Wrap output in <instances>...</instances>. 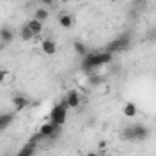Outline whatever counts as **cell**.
Masks as SVG:
<instances>
[{
  "instance_id": "4",
  "label": "cell",
  "mask_w": 156,
  "mask_h": 156,
  "mask_svg": "<svg viewBox=\"0 0 156 156\" xmlns=\"http://www.w3.org/2000/svg\"><path fill=\"white\" fill-rule=\"evenodd\" d=\"M66 118H68V108H64V107H61V105L57 103V105L51 108L48 121H51V123L57 125V127H62V125L66 123Z\"/></svg>"
},
{
  "instance_id": "14",
  "label": "cell",
  "mask_w": 156,
  "mask_h": 156,
  "mask_svg": "<svg viewBox=\"0 0 156 156\" xmlns=\"http://www.w3.org/2000/svg\"><path fill=\"white\" fill-rule=\"evenodd\" d=\"M73 51L79 55V57H83V59L90 53V51H88V48H87V44H85V42H81V41H73Z\"/></svg>"
},
{
  "instance_id": "10",
  "label": "cell",
  "mask_w": 156,
  "mask_h": 156,
  "mask_svg": "<svg viewBox=\"0 0 156 156\" xmlns=\"http://www.w3.org/2000/svg\"><path fill=\"white\" fill-rule=\"evenodd\" d=\"M37 140H41V136H39V134L33 138V141L26 143V145L20 149V152H19L17 156H33V152H35V141H37Z\"/></svg>"
},
{
  "instance_id": "1",
  "label": "cell",
  "mask_w": 156,
  "mask_h": 156,
  "mask_svg": "<svg viewBox=\"0 0 156 156\" xmlns=\"http://www.w3.org/2000/svg\"><path fill=\"white\" fill-rule=\"evenodd\" d=\"M112 59H114V55L112 53H108V51H90L85 59H83V62H81V70L87 73V77L88 75H92V73H98V68H101V66H108L110 62H112Z\"/></svg>"
},
{
  "instance_id": "18",
  "label": "cell",
  "mask_w": 156,
  "mask_h": 156,
  "mask_svg": "<svg viewBox=\"0 0 156 156\" xmlns=\"http://www.w3.org/2000/svg\"><path fill=\"white\" fill-rule=\"evenodd\" d=\"M19 35H20V39H22V41H26V42H30V41L35 37V35L31 33V30L28 28V24H24V26L19 30Z\"/></svg>"
},
{
  "instance_id": "11",
  "label": "cell",
  "mask_w": 156,
  "mask_h": 156,
  "mask_svg": "<svg viewBox=\"0 0 156 156\" xmlns=\"http://www.w3.org/2000/svg\"><path fill=\"white\" fill-rule=\"evenodd\" d=\"M26 24H28V28L31 30V33H33L35 37H37V35H41V33H42V30H44V22H39V20H35V19H30Z\"/></svg>"
},
{
  "instance_id": "19",
  "label": "cell",
  "mask_w": 156,
  "mask_h": 156,
  "mask_svg": "<svg viewBox=\"0 0 156 156\" xmlns=\"http://www.w3.org/2000/svg\"><path fill=\"white\" fill-rule=\"evenodd\" d=\"M145 39H147L149 42H156V26H154V28H151V30H147Z\"/></svg>"
},
{
  "instance_id": "9",
  "label": "cell",
  "mask_w": 156,
  "mask_h": 156,
  "mask_svg": "<svg viewBox=\"0 0 156 156\" xmlns=\"http://www.w3.org/2000/svg\"><path fill=\"white\" fill-rule=\"evenodd\" d=\"M13 107H15V110H22V108L30 107V99L24 94H15L13 96Z\"/></svg>"
},
{
  "instance_id": "2",
  "label": "cell",
  "mask_w": 156,
  "mask_h": 156,
  "mask_svg": "<svg viewBox=\"0 0 156 156\" xmlns=\"http://www.w3.org/2000/svg\"><path fill=\"white\" fill-rule=\"evenodd\" d=\"M151 130L143 125V123H130L127 127L121 129V140L125 141H145L149 138Z\"/></svg>"
},
{
  "instance_id": "3",
  "label": "cell",
  "mask_w": 156,
  "mask_h": 156,
  "mask_svg": "<svg viewBox=\"0 0 156 156\" xmlns=\"http://www.w3.org/2000/svg\"><path fill=\"white\" fill-rule=\"evenodd\" d=\"M130 46V35L129 33H121V35H118L116 39H112L110 42H107V46H105V51H108V53H116V51H123V50H127Z\"/></svg>"
},
{
  "instance_id": "8",
  "label": "cell",
  "mask_w": 156,
  "mask_h": 156,
  "mask_svg": "<svg viewBox=\"0 0 156 156\" xmlns=\"http://www.w3.org/2000/svg\"><path fill=\"white\" fill-rule=\"evenodd\" d=\"M64 98H66V101H68V107H70V108H77V107L81 105V94L77 92V90H70Z\"/></svg>"
},
{
  "instance_id": "21",
  "label": "cell",
  "mask_w": 156,
  "mask_h": 156,
  "mask_svg": "<svg viewBox=\"0 0 156 156\" xmlns=\"http://www.w3.org/2000/svg\"><path fill=\"white\" fill-rule=\"evenodd\" d=\"M6 73H8L6 70H2V72H0V81H4V79H6Z\"/></svg>"
},
{
  "instance_id": "20",
  "label": "cell",
  "mask_w": 156,
  "mask_h": 156,
  "mask_svg": "<svg viewBox=\"0 0 156 156\" xmlns=\"http://www.w3.org/2000/svg\"><path fill=\"white\" fill-rule=\"evenodd\" d=\"M98 147H99V149H101V151H103V149H105V147H107V141H105V140H103V141H99V143H98Z\"/></svg>"
},
{
  "instance_id": "22",
  "label": "cell",
  "mask_w": 156,
  "mask_h": 156,
  "mask_svg": "<svg viewBox=\"0 0 156 156\" xmlns=\"http://www.w3.org/2000/svg\"><path fill=\"white\" fill-rule=\"evenodd\" d=\"M85 156H101V154H99V152H87Z\"/></svg>"
},
{
  "instance_id": "5",
  "label": "cell",
  "mask_w": 156,
  "mask_h": 156,
  "mask_svg": "<svg viewBox=\"0 0 156 156\" xmlns=\"http://www.w3.org/2000/svg\"><path fill=\"white\" fill-rule=\"evenodd\" d=\"M61 129H62V127H57V125H53L51 121H46V123L41 125L39 136H41V138H48V140H55V138L61 136Z\"/></svg>"
},
{
  "instance_id": "7",
  "label": "cell",
  "mask_w": 156,
  "mask_h": 156,
  "mask_svg": "<svg viewBox=\"0 0 156 156\" xmlns=\"http://www.w3.org/2000/svg\"><path fill=\"white\" fill-rule=\"evenodd\" d=\"M41 50L44 55H55L57 53V42L53 39H44L41 42Z\"/></svg>"
},
{
  "instance_id": "12",
  "label": "cell",
  "mask_w": 156,
  "mask_h": 156,
  "mask_svg": "<svg viewBox=\"0 0 156 156\" xmlns=\"http://www.w3.org/2000/svg\"><path fill=\"white\" fill-rule=\"evenodd\" d=\"M59 26L64 28V30L72 28V26H73V15H70V13H61V15H59Z\"/></svg>"
},
{
  "instance_id": "6",
  "label": "cell",
  "mask_w": 156,
  "mask_h": 156,
  "mask_svg": "<svg viewBox=\"0 0 156 156\" xmlns=\"http://www.w3.org/2000/svg\"><path fill=\"white\" fill-rule=\"evenodd\" d=\"M13 39H15V31H13L9 26H2V28H0V41H2L4 46L11 44Z\"/></svg>"
},
{
  "instance_id": "15",
  "label": "cell",
  "mask_w": 156,
  "mask_h": 156,
  "mask_svg": "<svg viewBox=\"0 0 156 156\" xmlns=\"http://www.w3.org/2000/svg\"><path fill=\"white\" fill-rule=\"evenodd\" d=\"M103 83H105V77H103L101 73H92V75H88V87L98 88V87H101Z\"/></svg>"
},
{
  "instance_id": "16",
  "label": "cell",
  "mask_w": 156,
  "mask_h": 156,
  "mask_svg": "<svg viewBox=\"0 0 156 156\" xmlns=\"http://www.w3.org/2000/svg\"><path fill=\"white\" fill-rule=\"evenodd\" d=\"M13 119H15V114H11V112L2 114V116H0V130H6V129L11 125Z\"/></svg>"
},
{
  "instance_id": "17",
  "label": "cell",
  "mask_w": 156,
  "mask_h": 156,
  "mask_svg": "<svg viewBox=\"0 0 156 156\" xmlns=\"http://www.w3.org/2000/svg\"><path fill=\"white\" fill-rule=\"evenodd\" d=\"M48 17H50V11H48V9H44V8H37L31 19H35V20H39V22H46Z\"/></svg>"
},
{
  "instance_id": "13",
  "label": "cell",
  "mask_w": 156,
  "mask_h": 156,
  "mask_svg": "<svg viewBox=\"0 0 156 156\" xmlns=\"http://www.w3.org/2000/svg\"><path fill=\"white\" fill-rule=\"evenodd\" d=\"M123 116H125V118H136V116H138V107H136V103H132V101L125 103V105H123Z\"/></svg>"
}]
</instances>
